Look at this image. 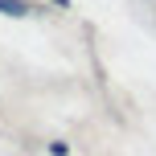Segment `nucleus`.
<instances>
[{"instance_id": "nucleus-2", "label": "nucleus", "mask_w": 156, "mask_h": 156, "mask_svg": "<svg viewBox=\"0 0 156 156\" xmlns=\"http://www.w3.org/2000/svg\"><path fill=\"white\" fill-rule=\"evenodd\" d=\"M54 4H62V8H66V4H70V0H54Z\"/></svg>"}, {"instance_id": "nucleus-1", "label": "nucleus", "mask_w": 156, "mask_h": 156, "mask_svg": "<svg viewBox=\"0 0 156 156\" xmlns=\"http://www.w3.org/2000/svg\"><path fill=\"white\" fill-rule=\"evenodd\" d=\"M0 12H8V16H29L33 8L25 4V0H0Z\"/></svg>"}]
</instances>
